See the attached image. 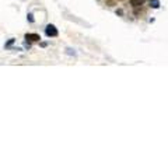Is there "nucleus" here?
Segmentation results:
<instances>
[{
  "mask_svg": "<svg viewBox=\"0 0 168 168\" xmlns=\"http://www.w3.org/2000/svg\"><path fill=\"white\" fill-rule=\"evenodd\" d=\"M28 20H29V21H34V18H32V14H28Z\"/></svg>",
  "mask_w": 168,
  "mask_h": 168,
  "instance_id": "nucleus-5",
  "label": "nucleus"
},
{
  "mask_svg": "<svg viewBox=\"0 0 168 168\" xmlns=\"http://www.w3.org/2000/svg\"><path fill=\"white\" fill-rule=\"evenodd\" d=\"M143 3H144V0H130V4L133 7H139V6H142Z\"/></svg>",
  "mask_w": 168,
  "mask_h": 168,
  "instance_id": "nucleus-3",
  "label": "nucleus"
},
{
  "mask_svg": "<svg viewBox=\"0 0 168 168\" xmlns=\"http://www.w3.org/2000/svg\"><path fill=\"white\" fill-rule=\"evenodd\" d=\"M25 39L27 41H31V42H37V41L41 39V37L38 34H27L25 35Z\"/></svg>",
  "mask_w": 168,
  "mask_h": 168,
  "instance_id": "nucleus-2",
  "label": "nucleus"
},
{
  "mask_svg": "<svg viewBox=\"0 0 168 168\" xmlns=\"http://www.w3.org/2000/svg\"><path fill=\"white\" fill-rule=\"evenodd\" d=\"M45 32H46L48 37H56V35H58V29H56L55 25L49 24V25H46V28H45Z\"/></svg>",
  "mask_w": 168,
  "mask_h": 168,
  "instance_id": "nucleus-1",
  "label": "nucleus"
},
{
  "mask_svg": "<svg viewBox=\"0 0 168 168\" xmlns=\"http://www.w3.org/2000/svg\"><path fill=\"white\" fill-rule=\"evenodd\" d=\"M150 6L153 8H158L160 7V3H158V0H150Z\"/></svg>",
  "mask_w": 168,
  "mask_h": 168,
  "instance_id": "nucleus-4",
  "label": "nucleus"
}]
</instances>
